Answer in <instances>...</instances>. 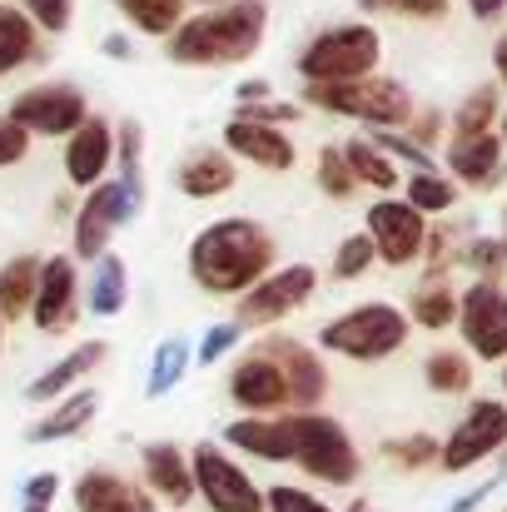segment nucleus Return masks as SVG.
<instances>
[{
  "mask_svg": "<svg viewBox=\"0 0 507 512\" xmlns=\"http://www.w3.org/2000/svg\"><path fill=\"white\" fill-rule=\"evenodd\" d=\"M95 403H100L95 393H75V398H65L50 418H40V423L30 428V438H35V443H50V438H70V433H80V428L95 418Z\"/></svg>",
  "mask_w": 507,
  "mask_h": 512,
  "instance_id": "obj_26",
  "label": "nucleus"
},
{
  "mask_svg": "<svg viewBox=\"0 0 507 512\" xmlns=\"http://www.w3.org/2000/svg\"><path fill=\"white\" fill-rule=\"evenodd\" d=\"M264 512H334V508L319 503V498L304 493V488H274V493L264 498Z\"/></svg>",
  "mask_w": 507,
  "mask_h": 512,
  "instance_id": "obj_37",
  "label": "nucleus"
},
{
  "mask_svg": "<svg viewBox=\"0 0 507 512\" xmlns=\"http://www.w3.org/2000/svg\"><path fill=\"white\" fill-rule=\"evenodd\" d=\"M343 165L353 170V179H368V184H378V189H393V184H398V170H393L373 145H363V140H353V145L343 150Z\"/></svg>",
  "mask_w": 507,
  "mask_h": 512,
  "instance_id": "obj_29",
  "label": "nucleus"
},
{
  "mask_svg": "<svg viewBox=\"0 0 507 512\" xmlns=\"http://www.w3.org/2000/svg\"><path fill=\"white\" fill-rule=\"evenodd\" d=\"M289 433H294V458L304 463V473H314L324 483H353L358 478V453H353L348 433L338 428L334 418L294 413Z\"/></svg>",
  "mask_w": 507,
  "mask_h": 512,
  "instance_id": "obj_4",
  "label": "nucleus"
},
{
  "mask_svg": "<svg viewBox=\"0 0 507 512\" xmlns=\"http://www.w3.org/2000/svg\"><path fill=\"white\" fill-rule=\"evenodd\" d=\"M368 259H373V244H368V234H353V239H343L338 244V279H353V274H363L368 269Z\"/></svg>",
  "mask_w": 507,
  "mask_h": 512,
  "instance_id": "obj_38",
  "label": "nucleus"
},
{
  "mask_svg": "<svg viewBox=\"0 0 507 512\" xmlns=\"http://www.w3.org/2000/svg\"><path fill=\"white\" fill-rule=\"evenodd\" d=\"M125 284H130V274H125V264L115 259V254H105L100 259V269H95V289H90V309L100 314V319H110V314H120L125 309Z\"/></svg>",
  "mask_w": 507,
  "mask_h": 512,
  "instance_id": "obj_28",
  "label": "nucleus"
},
{
  "mask_svg": "<svg viewBox=\"0 0 507 512\" xmlns=\"http://www.w3.org/2000/svg\"><path fill=\"white\" fill-rule=\"evenodd\" d=\"M463 339L473 343V353L483 358H503L507 353V294L498 284H478L463 299Z\"/></svg>",
  "mask_w": 507,
  "mask_h": 512,
  "instance_id": "obj_12",
  "label": "nucleus"
},
{
  "mask_svg": "<svg viewBox=\"0 0 507 512\" xmlns=\"http://www.w3.org/2000/svg\"><path fill=\"white\" fill-rule=\"evenodd\" d=\"M145 478H150V488L174 503V508H184L189 503V493H194V473H189V463H184V453L174 448V443H150L145 448Z\"/></svg>",
  "mask_w": 507,
  "mask_h": 512,
  "instance_id": "obj_21",
  "label": "nucleus"
},
{
  "mask_svg": "<svg viewBox=\"0 0 507 512\" xmlns=\"http://www.w3.org/2000/svg\"><path fill=\"white\" fill-rule=\"evenodd\" d=\"M184 373V343L169 339L160 353H155V373H150V393H169Z\"/></svg>",
  "mask_w": 507,
  "mask_h": 512,
  "instance_id": "obj_35",
  "label": "nucleus"
},
{
  "mask_svg": "<svg viewBox=\"0 0 507 512\" xmlns=\"http://www.w3.org/2000/svg\"><path fill=\"white\" fill-rule=\"evenodd\" d=\"M224 145H229L234 155H244V160L264 165V170H289V165H294V145H289V135H284V130H269V125L229 120Z\"/></svg>",
  "mask_w": 507,
  "mask_h": 512,
  "instance_id": "obj_19",
  "label": "nucleus"
},
{
  "mask_svg": "<svg viewBox=\"0 0 507 512\" xmlns=\"http://www.w3.org/2000/svg\"><path fill=\"white\" fill-rule=\"evenodd\" d=\"M373 65H378V30L373 25H338L299 55V75L314 85H353Z\"/></svg>",
  "mask_w": 507,
  "mask_h": 512,
  "instance_id": "obj_3",
  "label": "nucleus"
},
{
  "mask_svg": "<svg viewBox=\"0 0 507 512\" xmlns=\"http://www.w3.org/2000/svg\"><path fill=\"white\" fill-rule=\"evenodd\" d=\"M204 5H214V0H204Z\"/></svg>",
  "mask_w": 507,
  "mask_h": 512,
  "instance_id": "obj_51",
  "label": "nucleus"
},
{
  "mask_svg": "<svg viewBox=\"0 0 507 512\" xmlns=\"http://www.w3.org/2000/svg\"><path fill=\"white\" fill-rule=\"evenodd\" d=\"M413 319H418L423 329H443V324H453V294H448V289H423L418 304H413Z\"/></svg>",
  "mask_w": 507,
  "mask_h": 512,
  "instance_id": "obj_34",
  "label": "nucleus"
},
{
  "mask_svg": "<svg viewBox=\"0 0 507 512\" xmlns=\"http://www.w3.org/2000/svg\"><path fill=\"white\" fill-rule=\"evenodd\" d=\"M105 55H120V60H125V55H130V45H125L120 35H110V40H105Z\"/></svg>",
  "mask_w": 507,
  "mask_h": 512,
  "instance_id": "obj_48",
  "label": "nucleus"
},
{
  "mask_svg": "<svg viewBox=\"0 0 507 512\" xmlns=\"http://www.w3.org/2000/svg\"><path fill=\"white\" fill-rule=\"evenodd\" d=\"M259 40H264V0H234L224 10L184 20L169 40V55L179 65H229L249 60Z\"/></svg>",
  "mask_w": 507,
  "mask_h": 512,
  "instance_id": "obj_2",
  "label": "nucleus"
},
{
  "mask_svg": "<svg viewBox=\"0 0 507 512\" xmlns=\"http://www.w3.org/2000/svg\"><path fill=\"white\" fill-rule=\"evenodd\" d=\"M453 170L463 174L468 184L493 179V170H498V140L493 135H463L453 145Z\"/></svg>",
  "mask_w": 507,
  "mask_h": 512,
  "instance_id": "obj_27",
  "label": "nucleus"
},
{
  "mask_svg": "<svg viewBox=\"0 0 507 512\" xmlns=\"http://www.w3.org/2000/svg\"><path fill=\"white\" fill-rule=\"evenodd\" d=\"M194 488L214 512H264V493L254 488V478L244 468H234V458H224L214 443L194 448Z\"/></svg>",
  "mask_w": 507,
  "mask_h": 512,
  "instance_id": "obj_7",
  "label": "nucleus"
},
{
  "mask_svg": "<svg viewBox=\"0 0 507 512\" xmlns=\"http://www.w3.org/2000/svg\"><path fill=\"white\" fill-rule=\"evenodd\" d=\"M433 438H408V443H388V458H398V463H408V468H418V463H428L433 458Z\"/></svg>",
  "mask_w": 507,
  "mask_h": 512,
  "instance_id": "obj_44",
  "label": "nucleus"
},
{
  "mask_svg": "<svg viewBox=\"0 0 507 512\" xmlns=\"http://www.w3.org/2000/svg\"><path fill=\"white\" fill-rule=\"evenodd\" d=\"M498 70H503V75H507V40H503V45H498Z\"/></svg>",
  "mask_w": 507,
  "mask_h": 512,
  "instance_id": "obj_49",
  "label": "nucleus"
},
{
  "mask_svg": "<svg viewBox=\"0 0 507 512\" xmlns=\"http://www.w3.org/2000/svg\"><path fill=\"white\" fill-rule=\"evenodd\" d=\"M234 343H239V329H234V324H214V334L199 343V363H214V358L229 353Z\"/></svg>",
  "mask_w": 507,
  "mask_h": 512,
  "instance_id": "obj_45",
  "label": "nucleus"
},
{
  "mask_svg": "<svg viewBox=\"0 0 507 512\" xmlns=\"http://www.w3.org/2000/svg\"><path fill=\"white\" fill-rule=\"evenodd\" d=\"M259 353H269L274 363H279V373H284V383H289V403H299V408H314L319 398H324V388H329V378H324V368H319V358L304 348V343H289V339H269Z\"/></svg>",
  "mask_w": 507,
  "mask_h": 512,
  "instance_id": "obj_14",
  "label": "nucleus"
},
{
  "mask_svg": "<svg viewBox=\"0 0 507 512\" xmlns=\"http://www.w3.org/2000/svg\"><path fill=\"white\" fill-rule=\"evenodd\" d=\"M5 120L20 125L25 135H75L85 125V95L70 85H40V90H25Z\"/></svg>",
  "mask_w": 507,
  "mask_h": 512,
  "instance_id": "obj_8",
  "label": "nucleus"
},
{
  "mask_svg": "<svg viewBox=\"0 0 507 512\" xmlns=\"http://www.w3.org/2000/svg\"><path fill=\"white\" fill-rule=\"evenodd\" d=\"M319 184H324L334 199L353 194V184H358V179H353V170L343 165V150H324V155H319Z\"/></svg>",
  "mask_w": 507,
  "mask_h": 512,
  "instance_id": "obj_36",
  "label": "nucleus"
},
{
  "mask_svg": "<svg viewBox=\"0 0 507 512\" xmlns=\"http://www.w3.org/2000/svg\"><path fill=\"white\" fill-rule=\"evenodd\" d=\"M120 170H125L120 189L140 204V125H135V120L120 125Z\"/></svg>",
  "mask_w": 507,
  "mask_h": 512,
  "instance_id": "obj_33",
  "label": "nucleus"
},
{
  "mask_svg": "<svg viewBox=\"0 0 507 512\" xmlns=\"http://www.w3.org/2000/svg\"><path fill=\"white\" fill-rule=\"evenodd\" d=\"M30 10H35V25H45V30H65L70 25V0H25Z\"/></svg>",
  "mask_w": 507,
  "mask_h": 512,
  "instance_id": "obj_43",
  "label": "nucleus"
},
{
  "mask_svg": "<svg viewBox=\"0 0 507 512\" xmlns=\"http://www.w3.org/2000/svg\"><path fill=\"white\" fill-rule=\"evenodd\" d=\"M224 438L254 458H269V463H284L294 458V433H289V418H239L224 428Z\"/></svg>",
  "mask_w": 507,
  "mask_h": 512,
  "instance_id": "obj_20",
  "label": "nucleus"
},
{
  "mask_svg": "<svg viewBox=\"0 0 507 512\" xmlns=\"http://www.w3.org/2000/svg\"><path fill=\"white\" fill-rule=\"evenodd\" d=\"M125 15H130L140 30H150V35H169V30H179V0H130V5H125Z\"/></svg>",
  "mask_w": 507,
  "mask_h": 512,
  "instance_id": "obj_30",
  "label": "nucleus"
},
{
  "mask_svg": "<svg viewBox=\"0 0 507 512\" xmlns=\"http://www.w3.org/2000/svg\"><path fill=\"white\" fill-rule=\"evenodd\" d=\"M468 5H473V15H483V20L503 10V0H468Z\"/></svg>",
  "mask_w": 507,
  "mask_h": 512,
  "instance_id": "obj_47",
  "label": "nucleus"
},
{
  "mask_svg": "<svg viewBox=\"0 0 507 512\" xmlns=\"http://www.w3.org/2000/svg\"><path fill=\"white\" fill-rule=\"evenodd\" d=\"M453 204V184L448 179H438V174H418L413 184H408V209H418V214H438V209H448Z\"/></svg>",
  "mask_w": 507,
  "mask_h": 512,
  "instance_id": "obj_31",
  "label": "nucleus"
},
{
  "mask_svg": "<svg viewBox=\"0 0 507 512\" xmlns=\"http://www.w3.org/2000/svg\"><path fill=\"white\" fill-rule=\"evenodd\" d=\"M229 393H234L244 408H259V413L289 403V383H284V373H279V363H274L269 353H249V358L234 368Z\"/></svg>",
  "mask_w": 507,
  "mask_h": 512,
  "instance_id": "obj_17",
  "label": "nucleus"
},
{
  "mask_svg": "<svg viewBox=\"0 0 507 512\" xmlns=\"http://www.w3.org/2000/svg\"><path fill=\"white\" fill-rule=\"evenodd\" d=\"M294 115H299L294 105H279V100L269 105V100H259V105H244V115H234V120H249V125H269V130H274L279 120H294Z\"/></svg>",
  "mask_w": 507,
  "mask_h": 512,
  "instance_id": "obj_41",
  "label": "nucleus"
},
{
  "mask_svg": "<svg viewBox=\"0 0 507 512\" xmlns=\"http://www.w3.org/2000/svg\"><path fill=\"white\" fill-rule=\"evenodd\" d=\"M100 358H105V343H100V339L80 343V348H75V353H65V358H60V363H55V368H50L45 378H35V383H30L25 393H30L35 403H45V398L65 393V388H70V383H75L80 373H90V368H95Z\"/></svg>",
  "mask_w": 507,
  "mask_h": 512,
  "instance_id": "obj_23",
  "label": "nucleus"
},
{
  "mask_svg": "<svg viewBox=\"0 0 507 512\" xmlns=\"http://www.w3.org/2000/svg\"><path fill=\"white\" fill-rule=\"evenodd\" d=\"M314 289H319V274H314L309 264H289V269L259 279V284L239 299V324H274V319L294 314Z\"/></svg>",
  "mask_w": 507,
  "mask_h": 512,
  "instance_id": "obj_9",
  "label": "nucleus"
},
{
  "mask_svg": "<svg viewBox=\"0 0 507 512\" xmlns=\"http://www.w3.org/2000/svg\"><path fill=\"white\" fill-rule=\"evenodd\" d=\"M488 115H493V90H478V95L458 110V130H463V135H483Z\"/></svg>",
  "mask_w": 507,
  "mask_h": 512,
  "instance_id": "obj_39",
  "label": "nucleus"
},
{
  "mask_svg": "<svg viewBox=\"0 0 507 512\" xmlns=\"http://www.w3.org/2000/svg\"><path fill=\"white\" fill-rule=\"evenodd\" d=\"M403 339H408V319L393 304H363L324 329V348L343 358H388Z\"/></svg>",
  "mask_w": 507,
  "mask_h": 512,
  "instance_id": "obj_5",
  "label": "nucleus"
},
{
  "mask_svg": "<svg viewBox=\"0 0 507 512\" xmlns=\"http://www.w3.org/2000/svg\"><path fill=\"white\" fill-rule=\"evenodd\" d=\"M234 184V160H224L219 150H199L184 160L179 170V189L194 194V199H209V194H224Z\"/></svg>",
  "mask_w": 507,
  "mask_h": 512,
  "instance_id": "obj_22",
  "label": "nucleus"
},
{
  "mask_svg": "<svg viewBox=\"0 0 507 512\" xmlns=\"http://www.w3.org/2000/svg\"><path fill=\"white\" fill-rule=\"evenodd\" d=\"M269 264H274V239L254 219H219L189 249V269L209 294H249L269 274Z\"/></svg>",
  "mask_w": 507,
  "mask_h": 512,
  "instance_id": "obj_1",
  "label": "nucleus"
},
{
  "mask_svg": "<svg viewBox=\"0 0 507 512\" xmlns=\"http://www.w3.org/2000/svg\"><path fill=\"white\" fill-rule=\"evenodd\" d=\"M110 150H115L110 125L95 120V115H85V125L65 145V174H70V184H95L100 174L110 170Z\"/></svg>",
  "mask_w": 507,
  "mask_h": 512,
  "instance_id": "obj_18",
  "label": "nucleus"
},
{
  "mask_svg": "<svg viewBox=\"0 0 507 512\" xmlns=\"http://www.w3.org/2000/svg\"><path fill=\"white\" fill-rule=\"evenodd\" d=\"M368 10H398V15H443L448 10V0H363Z\"/></svg>",
  "mask_w": 507,
  "mask_h": 512,
  "instance_id": "obj_42",
  "label": "nucleus"
},
{
  "mask_svg": "<svg viewBox=\"0 0 507 512\" xmlns=\"http://www.w3.org/2000/svg\"><path fill=\"white\" fill-rule=\"evenodd\" d=\"M75 508L80 512H155V503L130 478H120L110 468H90L75 483Z\"/></svg>",
  "mask_w": 507,
  "mask_h": 512,
  "instance_id": "obj_16",
  "label": "nucleus"
},
{
  "mask_svg": "<svg viewBox=\"0 0 507 512\" xmlns=\"http://www.w3.org/2000/svg\"><path fill=\"white\" fill-rule=\"evenodd\" d=\"M368 244L388 264H408L423 249V214L408 209V204H393V199L373 204L368 209Z\"/></svg>",
  "mask_w": 507,
  "mask_h": 512,
  "instance_id": "obj_11",
  "label": "nucleus"
},
{
  "mask_svg": "<svg viewBox=\"0 0 507 512\" xmlns=\"http://www.w3.org/2000/svg\"><path fill=\"white\" fill-rule=\"evenodd\" d=\"M353 512H368V503H353Z\"/></svg>",
  "mask_w": 507,
  "mask_h": 512,
  "instance_id": "obj_50",
  "label": "nucleus"
},
{
  "mask_svg": "<svg viewBox=\"0 0 507 512\" xmlns=\"http://www.w3.org/2000/svg\"><path fill=\"white\" fill-rule=\"evenodd\" d=\"M503 443H507V408L503 403H473V413L458 423V433L443 448V468L448 473H463V468L483 463Z\"/></svg>",
  "mask_w": 507,
  "mask_h": 512,
  "instance_id": "obj_10",
  "label": "nucleus"
},
{
  "mask_svg": "<svg viewBox=\"0 0 507 512\" xmlns=\"http://www.w3.org/2000/svg\"><path fill=\"white\" fill-rule=\"evenodd\" d=\"M314 105L334 110V115H353L368 125H403L408 120V95L393 80H353V85H314L309 90Z\"/></svg>",
  "mask_w": 507,
  "mask_h": 512,
  "instance_id": "obj_6",
  "label": "nucleus"
},
{
  "mask_svg": "<svg viewBox=\"0 0 507 512\" xmlns=\"http://www.w3.org/2000/svg\"><path fill=\"white\" fill-rule=\"evenodd\" d=\"M120 5H130V0H120Z\"/></svg>",
  "mask_w": 507,
  "mask_h": 512,
  "instance_id": "obj_52",
  "label": "nucleus"
},
{
  "mask_svg": "<svg viewBox=\"0 0 507 512\" xmlns=\"http://www.w3.org/2000/svg\"><path fill=\"white\" fill-rule=\"evenodd\" d=\"M35 324L45 334H60L75 319V264L70 259H50L40 264V284H35Z\"/></svg>",
  "mask_w": 507,
  "mask_h": 512,
  "instance_id": "obj_15",
  "label": "nucleus"
},
{
  "mask_svg": "<svg viewBox=\"0 0 507 512\" xmlns=\"http://www.w3.org/2000/svg\"><path fill=\"white\" fill-rule=\"evenodd\" d=\"M35 284H40V264L35 259H10L0 269V314L20 319L35 304Z\"/></svg>",
  "mask_w": 507,
  "mask_h": 512,
  "instance_id": "obj_24",
  "label": "nucleus"
},
{
  "mask_svg": "<svg viewBox=\"0 0 507 512\" xmlns=\"http://www.w3.org/2000/svg\"><path fill=\"white\" fill-rule=\"evenodd\" d=\"M130 214H135V199H130L120 184H100V189L85 199V209H80V224H75V254H80V259H100L105 239H110Z\"/></svg>",
  "mask_w": 507,
  "mask_h": 512,
  "instance_id": "obj_13",
  "label": "nucleus"
},
{
  "mask_svg": "<svg viewBox=\"0 0 507 512\" xmlns=\"http://www.w3.org/2000/svg\"><path fill=\"white\" fill-rule=\"evenodd\" d=\"M428 383H433L438 393H463V388L473 383V368H468L458 353H433V358H428Z\"/></svg>",
  "mask_w": 507,
  "mask_h": 512,
  "instance_id": "obj_32",
  "label": "nucleus"
},
{
  "mask_svg": "<svg viewBox=\"0 0 507 512\" xmlns=\"http://www.w3.org/2000/svg\"><path fill=\"white\" fill-rule=\"evenodd\" d=\"M60 493V478L55 473H35L30 483H25V508L20 512H50V498Z\"/></svg>",
  "mask_w": 507,
  "mask_h": 512,
  "instance_id": "obj_40",
  "label": "nucleus"
},
{
  "mask_svg": "<svg viewBox=\"0 0 507 512\" xmlns=\"http://www.w3.org/2000/svg\"><path fill=\"white\" fill-rule=\"evenodd\" d=\"M25 60H35V25L25 10L0 5V70H15Z\"/></svg>",
  "mask_w": 507,
  "mask_h": 512,
  "instance_id": "obj_25",
  "label": "nucleus"
},
{
  "mask_svg": "<svg viewBox=\"0 0 507 512\" xmlns=\"http://www.w3.org/2000/svg\"><path fill=\"white\" fill-rule=\"evenodd\" d=\"M25 140H30V135H25L20 125H10V120L0 115V165H15V160L25 155Z\"/></svg>",
  "mask_w": 507,
  "mask_h": 512,
  "instance_id": "obj_46",
  "label": "nucleus"
}]
</instances>
